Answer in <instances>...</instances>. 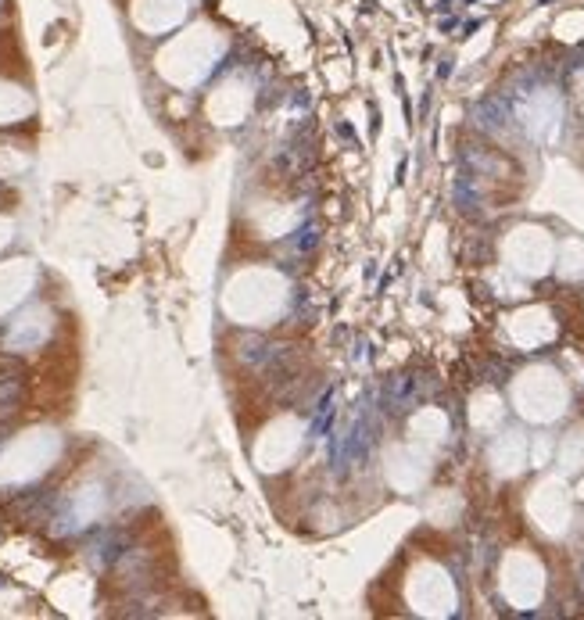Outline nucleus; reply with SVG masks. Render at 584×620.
<instances>
[{
    "mask_svg": "<svg viewBox=\"0 0 584 620\" xmlns=\"http://www.w3.org/2000/svg\"><path fill=\"white\" fill-rule=\"evenodd\" d=\"M509 334H513L516 345L538 348V345H545L552 334H556V327H552V319H549V312L545 309H524V312H516L513 316Z\"/></svg>",
    "mask_w": 584,
    "mask_h": 620,
    "instance_id": "nucleus-12",
    "label": "nucleus"
},
{
    "mask_svg": "<svg viewBox=\"0 0 584 620\" xmlns=\"http://www.w3.org/2000/svg\"><path fill=\"white\" fill-rule=\"evenodd\" d=\"M205 108H208V119H212L215 126H237V122H244L248 119V112H251L248 79H241V76L223 79V83L208 94Z\"/></svg>",
    "mask_w": 584,
    "mask_h": 620,
    "instance_id": "nucleus-8",
    "label": "nucleus"
},
{
    "mask_svg": "<svg viewBox=\"0 0 584 620\" xmlns=\"http://www.w3.org/2000/svg\"><path fill=\"white\" fill-rule=\"evenodd\" d=\"M513 402L516 409L534 423H549L567 409V384L556 370H527L516 377L513 384Z\"/></svg>",
    "mask_w": 584,
    "mask_h": 620,
    "instance_id": "nucleus-3",
    "label": "nucleus"
},
{
    "mask_svg": "<svg viewBox=\"0 0 584 620\" xmlns=\"http://www.w3.org/2000/svg\"><path fill=\"white\" fill-rule=\"evenodd\" d=\"M413 434L420 441H441L448 434L445 413H441V409H423V413L413 420Z\"/></svg>",
    "mask_w": 584,
    "mask_h": 620,
    "instance_id": "nucleus-14",
    "label": "nucleus"
},
{
    "mask_svg": "<svg viewBox=\"0 0 584 620\" xmlns=\"http://www.w3.org/2000/svg\"><path fill=\"white\" fill-rule=\"evenodd\" d=\"M491 459H495V470H502V474H516V470L524 466V441L516 438V434H506V438L495 441Z\"/></svg>",
    "mask_w": 584,
    "mask_h": 620,
    "instance_id": "nucleus-13",
    "label": "nucleus"
},
{
    "mask_svg": "<svg viewBox=\"0 0 584 620\" xmlns=\"http://www.w3.org/2000/svg\"><path fill=\"white\" fill-rule=\"evenodd\" d=\"M190 15V0H133V22L151 36L172 33Z\"/></svg>",
    "mask_w": 584,
    "mask_h": 620,
    "instance_id": "nucleus-10",
    "label": "nucleus"
},
{
    "mask_svg": "<svg viewBox=\"0 0 584 620\" xmlns=\"http://www.w3.org/2000/svg\"><path fill=\"white\" fill-rule=\"evenodd\" d=\"M502 592L513 606L531 610L538 599L545 595V570L542 563L534 560L531 552H509L502 563Z\"/></svg>",
    "mask_w": 584,
    "mask_h": 620,
    "instance_id": "nucleus-5",
    "label": "nucleus"
},
{
    "mask_svg": "<svg viewBox=\"0 0 584 620\" xmlns=\"http://www.w3.org/2000/svg\"><path fill=\"white\" fill-rule=\"evenodd\" d=\"M506 259L516 273L524 276H542L552 262V241L545 230H534V226H520L506 241Z\"/></svg>",
    "mask_w": 584,
    "mask_h": 620,
    "instance_id": "nucleus-7",
    "label": "nucleus"
},
{
    "mask_svg": "<svg viewBox=\"0 0 584 620\" xmlns=\"http://www.w3.org/2000/svg\"><path fill=\"white\" fill-rule=\"evenodd\" d=\"M29 284V269L26 266H8L0 269V309L11 305L22 294V287Z\"/></svg>",
    "mask_w": 584,
    "mask_h": 620,
    "instance_id": "nucleus-15",
    "label": "nucleus"
},
{
    "mask_svg": "<svg viewBox=\"0 0 584 620\" xmlns=\"http://www.w3.org/2000/svg\"><path fill=\"white\" fill-rule=\"evenodd\" d=\"M409 603H413L416 613L445 617V613L456 610V585H452V577L441 567L423 563V567L413 570V577H409Z\"/></svg>",
    "mask_w": 584,
    "mask_h": 620,
    "instance_id": "nucleus-6",
    "label": "nucleus"
},
{
    "mask_svg": "<svg viewBox=\"0 0 584 620\" xmlns=\"http://www.w3.org/2000/svg\"><path fill=\"white\" fill-rule=\"evenodd\" d=\"M584 269V248L581 244H574L570 241L567 248H563V273L567 276H577Z\"/></svg>",
    "mask_w": 584,
    "mask_h": 620,
    "instance_id": "nucleus-18",
    "label": "nucleus"
},
{
    "mask_svg": "<svg viewBox=\"0 0 584 620\" xmlns=\"http://www.w3.org/2000/svg\"><path fill=\"white\" fill-rule=\"evenodd\" d=\"M531 517L538 520L545 534H563L570 520V499L567 488L559 481H542L531 495Z\"/></svg>",
    "mask_w": 584,
    "mask_h": 620,
    "instance_id": "nucleus-9",
    "label": "nucleus"
},
{
    "mask_svg": "<svg viewBox=\"0 0 584 620\" xmlns=\"http://www.w3.org/2000/svg\"><path fill=\"white\" fill-rule=\"evenodd\" d=\"M301 441H305V427H301L298 416H276L255 438L251 456H255L258 470H284L298 456Z\"/></svg>",
    "mask_w": 584,
    "mask_h": 620,
    "instance_id": "nucleus-4",
    "label": "nucleus"
},
{
    "mask_svg": "<svg viewBox=\"0 0 584 620\" xmlns=\"http://www.w3.org/2000/svg\"><path fill=\"white\" fill-rule=\"evenodd\" d=\"M499 420H502V405L495 395H481L473 402V423L477 427H495Z\"/></svg>",
    "mask_w": 584,
    "mask_h": 620,
    "instance_id": "nucleus-16",
    "label": "nucleus"
},
{
    "mask_svg": "<svg viewBox=\"0 0 584 620\" xmlns=\"http://www.w3.org/2000/svg\"><path fill=\"white\" fill-rule=\"evenodd\" d=\"M581 495H584V481H581Z\"/></svg>",
    "mask_w": 584,
    "mask_h": 620,
    "instance_id": "nucleus-20",
    "label": "nucleus"
},
{
    "mask_svg": "<svg viewBox=\"0 0 584 620\" xmlns=\"http://www.w3.org/2000/svg\"><path fill=\"white\" fill-rule=\"evenodd\" d=\"M18 112H26V97L18 94L15 87H4V83H0V122L15 119Z\"/></svg>",
    "mask_w": 584,
    "mask_h": 620,
    "instance_id": "nucleus-17",
    "label": "nucleus"
},
{
    "mask_svg": "<svg viewBox=\"0 0 584 620\" xmlns=\"http://www.w3.org/2000/svg\"><path fill=\"white\" fill-rule=\"evenodd\" d=\"M226 51V36L215 26H190L183 29L162 54H158V72L172 87H198L201 79L219 65Z\"/></svg>",
    "mask_w": 584,
    "mask_h": 620,
    "instance_id": "nucleus-2",
    "label": "nucleus"
},
{
    "mask_svg": "<svg viewBox=\"0 0 584 620\" xmlns=\"http://www.w3.org/2000/svg\"><path fill=\"white\" fill-rule=\"evenodd\" d=\"M427 477V456L416 452V448H391L387 456V481L402 491H413L423 484Z\"/></svg>",
    "mask_w": 584,
    "mask_h": 620,
    "instance_id": "nucleus-11",
    "label": "nucleus"
},
{
    "mask_svg": "<svg viewBox=\"0 0 584 620\" xmlns=\"http://www.w3.org/2000/svg\"><path fill=\"white\" fill-rule=\"evenodd\" d=\"M287 305V280L276 269L248 266L233 276L223 291V312L233 323L266 327Z\"/></svg>",
    "mask_w": 584,
    "mask_h": 620,
    "instance_id": "nucleus-1",
    "label": "nucleus"
},
{
    "mask_svg": "<svg viewBox=\"0 0 584 620\" xmlns=\"http://www.w3.org/2000/svg\"><path fill=\"white\" fill-rule=\"evenodd\" d=\"M563 463L567 466L584 463V434H570L567 438V445H563Z\"/></svg>",
    "mask_w": 584,
    "mask_h": 620,
    "instance_id": "nucleus-19",
    "label": "nucleus"
}]
</instances>
